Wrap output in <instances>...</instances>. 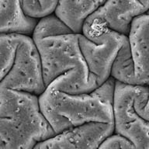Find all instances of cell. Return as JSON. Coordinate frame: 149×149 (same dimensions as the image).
Masks as SVG:
<instances>
[{"label": "cell", "instance_id": "16", "mask_svg": "<svg viewBox=\"0 0 149 149\" xmlns=\"http://www.w3.org/2000/svg\"><path fill=\"white\" fill-rule=\"evenodd\" d=\"M123 140V137L113 134L102 142L98 149H121Z\"/></svg>", "mask_w": 149, "mask_h": 149}, {"label": "cell", "instance_id": "17", "mask_svg": "<svg viewBox=\"0 0 149 149\" xmlns=\"http://www.w3.org/2000/svg\"><path fill=\"white\" fill-rule=\"evenodd\" d=\"M32 149H60V136L57 134L37 143Z\"/></svg>", "mask_w": 149, "mask_h": 149}, {"label": "cell", "instance_id": "2", "mask_svg": "<svg viewBox=\"0 0 149 149\" xmlns=\"http://www.w3.org/2000/svg\"><path fill=\"white\" fill-rule=\"evenodd\" d=\"M54 136L38 96L0 87V149H32Z\"/></svg>", "mask_w": 149, "mask_h": 149}, {"label": "cell", "instance_id": "3", "mask_svg": "<svg viewBox=\"0 0 149 149\" xmlns=\"http://www.w3.org/2000/svg\"><path fill=\"white\" fill-rule=\"evenodd\" d=\"M39 53L43 80L64 93H90L96 88L79 45V35L66 34L34 40Z\"/></svg>", "mask_w": 149, "mask_h": 149}, {"label": "cell", "instance_id": "5", "mask_svg": "<svg viewBox=\"0 0 149 149\" xmlns=\"http://www.w3.org/2000/svg\"><path fill=\"white\" fill-rule=\"evenodd\" d=\"M127 37L104 27L88 17L79 35L81 55L88 68L89 81L98 88L110 77L111 68Z\"/></svg>", "mask_w": 149, "mask_h": 149}, {"label": "cell", "instance_id": "13", "mask_svg": "<svg viewBox=\"0 0 149 149\" xmlns=\"http://www.w3.org/2000/svg\"><path fill=\"white\" fill-rule=\"evenodd\" d=\"M72 33L69 29L53 13L37 21V25L35 26L31 35V38L34 41L44 37Z\"/></svg>", "mask_w": 149, "mask_h": 149}, {"label": "cell", "instance_id": "14", "mask_svg": "<svg viewBox=\"0 0 149 149\" xmlns=\"http://www.w3.org/2000/svg\"><path fill=\"white\" fill-rule=\"evenodd\" d=\"M19 34H0V83L13 64Z\"/></svg>", "mask_w": 149, "mask_h": 149}, {"label": "cell", "instance_id": "7", "mask_svg": "<svg viewBox=\"0 0 149 149\" xmlns=\"http://www.w3.org/2000/svg\"><path fill=\"white\" fill-rule=\"evenodd\" d=\"M148 10V0L105 1L89 18L113 32L128 37L133 19Z\"/></svg>", "mask_w": 149, "mask_h": 149}, {"label": "cell", "instance_id": "11", "mask_svg": "<svg viewBox=\"0 0 149 149\" xmlns=\"http://www.w3.org/2000/svg\"><path fill=\"white\" fill-rule=\"evenodd\" d=\"M37 20L28 18L19 1L0 0V34H21L31 37Z\"/></svg>", "mask_w": 149, "mask_h": 149}, {"label": "cell", "instance_id": "10", "mask_svg": "<svg viewBox=\"0 0 149 149\" xmlns=\"http://www.w3.org/2000/svg\"><path fill=\"white\" fill-rule=\"evenodd\" d=\"M105 1H58L54 15L73 34L80 35L86 19Z\"/></svg>", "mask_w": 149, "mask_h": 149}, {"label": "cell", "instance_id": "15", "mask_svg": "<svg viewBox=\"0 0 149 149\" xmlns=\"http://www.w3.org/2000/svg\"><path fill=\"white\" fill-rule=\"evenodd\" d=\"M58 1H19L23 14L26 17L40 20L54 13Z\"/></svg>", "mask_w": 149, "mask_h": 149}, {"label": "cell", "instance_id": "12", "mask_svg": "<svg viewBox=\"0 0 149 149\" xmlns=\"http://www.w3.org/2000/svg\"><path fill=\"white\" fill-rule=\"evenodd\" d=\"M110 77L121 83L137 86L128 39L121 47L113 63Z\"/></svg>", "mask_w": 149, "mask_h": 149}, {"label": "cell", "instance_id": "9", "mask_svg": "<svg viewBox=\"0 0 149 149\" xmlns=\"http://www.w3.org/2000/svg\"><path fill=\"white\" fill-rule=\"evenodd\" d=\"M113 134V123H86L59 134L60 149H98Z\"/></svg>", "mask_w": 149, "mask_h": 149}, {"label": "cell", "instance_id": "4", "mask_svg": "<svg viewBox=\"0 0 149 149\" xmlns=\"http://www.w3.org/2000/svg\"><path fill=\"white\" fill-rule=\"evenodd\" d=\"M148 86L115 81L113 94V134L125 138L134 149H149Z\"/></svg>", "mask_w": 149, "mask_h": 149}, {"label": "cell", "instance_id": "1", "mask_svg": "<svg viewBox=\"0 0 149 149\" xmlns=\"http://www.w3.org/2000/svg\"><path fill=\"white\" fill-rule=\"evenodd\" d=\"M115 80L109 77L90 93H67L52 85L38 96L40 111L55 135L89 123H113Z\"/></svg>", "mask_w": 149, "mask_h": 149}, {"label": "cell", "instance_id": "6", "mask_svg": "<svg viewBox=\"0 0 149 149\" xmlns=\"http://www.w3.org/2000/svg\"><path fill=\"white\" fill-rule=\"evenodd\" d=\"M0 87L37 96L45 90L39 53L30 36L19 34L13 64Z\"/></svg>", "mask_w": 149, "mask_h": 149}, {"label": "cell", "instance_id": "8", "mask_svg": "<svg viewBox=\"0 0 149 149\" xmlns=\"http://www.w3.org/2000/svg\"><path fill=\"white\" fill-rule=\"evenodd\" d=\"M148 13L135 17L127 39L137 86H148Z\"/></svg>", "mask_w": 149, "mask_h": 149}]
</instances>
